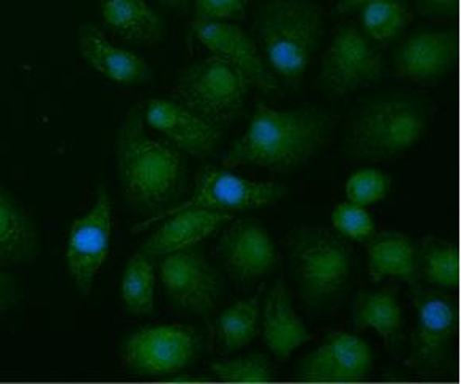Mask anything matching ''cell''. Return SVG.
<instances>
[{
  "label": "cell",
  "mask_w": 461,
  "mask_h": 384,
  "mask_svg": "<svg viewBox=\"0 0 461 384\" xmlns=\"http://www.w3.org/2000/svg\"><path fill=\"white\" fill-rule=\"evenodd\" d=\"M322 10L311 0H259L255 30L269 65L295 90L322 36Z\"/></svg>",
  "instance_id": "3957f363"
},
{
  "label": "cell",
  "mask_w": 461,
  "mask_h": 384,
  "mask_svg": "<svg viewBox=\"0 0 461 384\" xmlns=\"http://www.w3.org/2000/svg\"><path fill=\"white\" fill-rule=\"evenodd\" d=\"M454 39L448 32L418 34L396 51L393 74L415 85L436 84L454 63Z\"/></svg>",
  "instance_id": "e0dca14e"
},
{
  "label": "cell",
  "mask_w": 461,
  "mask_h": 384,
  "mask_svg": "<svg viewBox=\"0 0 461 384\" xmlns=\"http://www.w3.org/2000/svg\"><path fill=\"white\" fill-rule=\"evenodd\" d=\"M168 7L176 8V10H186L187 0H162Z\"/></svg>",
  "instance_id": "d590c367"
},
{
  "label": "cell",
  "mask_w": 461,
  "mask_h": 384,
  "mask_svg": "<svg viewBox=\"0 0 461 384\" xmlns=\"http://www.w3.org/2000/svg\"><path fill=\"white\" fill-rule=\"evenodd\" d=\"M79 49L86 65L117 84H137L148 76V65L141 57L111 44L95 24L80 28Z\"/></svg>",
  "instance_id": "ffe728a7"
},
{
  "label": "cell",
  "mask_w": 461,
  "mask_h": 384,
  "mask_svg": "<svg viewBox=\"0 0 461 384\" xmlns=\"http://www.w3.org/2000/svg\"><path fill=\"white\" fill-rule=\"evenodd\" d=\"M263 287L261 283L255 297L230 306L216 320V338L223 354L249 346L258 335L259 295Z\"/></svg>",
  "instance_id": "d4e9b609"
},
{
  "label": "cell",
  "mask_w": 461,
  "mask_h": 384,
  "mask_svg": "<svg viewBox=\"0 0 461 384\" xmlns=\"http://www.w3.org/2000/svg\"><path fill=\"white\" fill-rule=\"evenodd\" d=\"M216 252L224 268L240 283H250L265 276L277 260L273 239L265 228L250 219L234 221L221 234Z\"/></svg>",
  "instance_id": "2e32d148"
},
{
  "label": "cell",
  "mask_w": 461,
  "mask_h": 384,
  "mask_svg": "<svg viewBox=\"0 0 461 384\" xmlns=\"http://www.w3.org/2000/svg\"><path fill=\"white\" fill-rule=\"evenodd\" d=\"M117 172L127 202L154 210L180 196L186 164L180 149L152 138L141 111L129 109L117 131Z\"/></svg>",
  "instance_id": "7a4b0ae2"
},
{
  "label": "cell",
  "mask_w": 461,
  "mask_h": 384,
  "mask_svg": "<svg viewBox=\"0 0 461 384\" xmlns=\"http://www.w3.org/2000/svg\"><path fill=\"white\" fill-rule=\"evenodd\" d=\"M193 31L202 44L213 55L226 59L244 74L249 85L258 88L263 94H277L281 87L267 63L261 58L257 45L240 26L230 22L197 20L191 22Z\"/></svg>",
  "instance_id": "7c38bea8"
},
{
  "label": "cell",
  "mask_w": 461,
  "mask_h": 384,
  "mask_svg": "<svg viewBox=\"0 0 461 384\" xmlns=\"http://www.w3.org/2000/svg\"><path fill=\"white\" fill-rule=\"evenodd\" d=\"M141 116L170 145L193 157H207L221 138L218 123L175 100H149L144 104Z\"/></svg>",
  "instance_id": "5bb4252c"
},
{
  "label": "cell",
  "mask_w": 461,
  "mask_h": 384,
  "mask_svg": "<svg viewBox=\"0 0 461 384\" xmlns=\"http://www.w3.org/2000/svg\"><path fill=\"white\" fill-rule=\"evenodd\" d=\"M160 279L173 306L187 314L205 316L215 311L223 295L221 279L195 246L166 255L160 263Z\"/></svg>",
  "instance_id": "9c48e42d"
},
{
  "label": "cell",
  "mask_w": 461,
  "mask_h": 384,
  "mask_svg": "<svg viewBox=\"0 0 461 384\" xmlns=\"http://www.w3.org/2000/svg\"><path fill=\"white\" fill-rule=\"evenodd\" d=\"M104 26L127 44L151 47L162 40V22L146 0H98Z\"/></svg>",
  "instance_id": "44dd1931"
},
{
  "label": "cell",
  "mask_w": 461,
  "mask_h": 384,
  "mask_svg": "<svg viewBox=\"0 0 461 384\" xmlns=\"http://www.w3.org/2000/svg\"><path fill=\"white\" fill-rule=\"evenodd\" d=\"M287 189L279 183L249 182L223 168L207 167L195 176L194 194L172 210L160 213L156 219L168 218L186 209H209L218 211L252 210L279 202Z\"/></svg>",
  "instance_id": "30bf717a"
},
{
  "label": "cell",
  "mask_w": 461,
  "mask_h": 384,
  "mask_svg": "<svg viewBox=\"0 0 461 384\" xmlns=\"http://www.w3.org/2000/svg\"><path fill=\"white\" fill-rule=\"evenodd\" d=\"M249 82L238 67L212 55L186 67L173 85L175 102L212 122H230L244 108Z\"/></svg>",
  "instance_id": "8992f818"
},
{
  "label": "cell",
  "mask_w": 461,
  "mask_h": 384,
  "mask_svg": "<svg viewBox=\"0 0 461 384\" xmlns=\"http://www.w3.org/2000/svg\"><path fill=\"white\" fill-rule=\"evenodd\" d=\"M39 250L36 226L22 205L0 189V269L34 262Z\"/></svg>",
  "instance_id": "7402d4cb"
},
{
  "label": "cell",
  "mask_w": 461,
  "mask_h": 384,
  "mask_svg": "<svg viewBox=\"0 0 461 384\" xmlns=\"http://www.w3.org/2000/svg\"><path fill=\"white\" fill-rule=\"evenodd\" d=\"M417 326L411 334V367L434 369L446 359L455 328L454 305L439 291L415 287Z\"/></svg>",
  "instance_id": "9a60e30c"
},
{
  "label": "cell",
  "mask_w": 461,
  "mask_h": 384,
  "mask_svg": "<svg viewBox=\"0 0 461 384\" xmlns=\"http://www.w3.org/2000/svg\"><path fill=\"white\" fill-rule=\"evenodd\" d=\"M156 274L152 258L143 252L131 255L122 276V303L127 312L148 317L154 312Z\"/></svg>",
  "instance_id": "484cf974"
},
{
  "label": "cell",
  "mask_w": 461,
  "mask_h": 384,
  "mask_svg": "<svg viewBox=\"0 0 461 384\" xmlns=\"http://www.w3.org/2000/svg\"><path fill=\"white\" fill-rule=\"evenodd\" d=\"M428 112L407 100L376 103L354 117L345 135V154L356 162L399 159L421 141Z\"/></svg>",
  "instance_id": "277c9868"
},
{
  "label": "cell",
  "mask_w": 461,
  "mask_h": 384,
  "mask_svg": "<svg viewBox=\"0 0 461 384\" xmlns=\"http://www.w3.org/2000/svg\"><path fill=\"white\" fill-rule=\"evenodd\" d=\"M374 355L366 341L345 332H335L304 357L300 378L311 383H353L370 375Z\"/></svg>",
  "instance_id": "4fadbf2b"
},
{
  "label": "cell",
  "mask_w": 461,
  "mask_h": 384,
  "mask_svg": "<svg viewBox=\"0 0 461 384\" xmlns=\"http://www.w3.org/2000/svg\"><path fill=\"white\" fill-rule=\"evenodd\" d=\"M210 371L218 380L230 383H267L273 380L276 367L267 355L253 354L213 363Z\"/></svg>",
  "instance_id": "f1b7e54d"
},
{
  "label": "cell",
  "mask_w": 461,
  "mask_h": 384,
  "mask_svg": "<svg viewBox=\"0 0 461 384\" xmlns=\"http://www.w3.org/2000/svg\"><path fill=\"white\" fill-rule=\"evenodd\" d=\"M411 20V8L403 0H372L362 7L364 30L378 42L401 36Z\"/></svg>",
  "instance_id": "4316f807"
},
{
  "label": "cell",
  "mask_w": 461,
  "mask_h": 384,
  "mask_svg": "<svg viewBox=\"0 0 461 384\" xmlns=\"http://www.w3.org/2000/svg\"><path fill=\"white\" fill-rule=\"evenodd\" d=\"M421 13L432 18H446L454 10L455 0H413Z\"/></svg>",
  "instance_id": "836d02e7"
},
{
  "label": "cell",
  "mask_w": 461,
  "mask_h": 384,
  "mask_svg": "<svg viewBox=\"0 0 461 384\" xmlns=\"http://www.w3.org/2000/svg\"><path fill=\"white\" fill-rule=\"evenodd\" d=\"M199 349V336L191 326H148L130 335L121 348L125 367L140 375L166 377L180 373L193 362Z\"/></svg>",
  "instance_id": "ba28073f"
},
{
  "label": "cell",
  "mask_w": 461,
  "mask_h": 384,
  "mask_svg": "<svg viewBox=\"0 0 461 384\" xmlns=\"http://www.w3.org/2000/svg\"><path fill=\"white\" fill-rule=\"evenodd\" d=\"M111 215L113 203L108 192L101 189L92 210L72 223L66 244V264L72 281L84 295L92 291L95 277L108 258Z\"/></svg>",
  "instance_id": "8fae6325"
},
{
  "label": "cell",
  "mask_w": 461,
  "mask_h": 384,
  "mask_svg": "<svg viewBox=\"0 0 461 384\" xmlns=\"http://www.w3.org/2000/svg\"><path fill=\"white\" fill-rule=\"evenodd\" d=\"M331 129L333 122L324 111H279L259 102L249 129L228 149L223 164L267 170L302 167L324 151Z\"/></svg>",
  "instance_id": "6da1fadb"
},
{
  "label": "cell",
  "mask_w": 461,
  "mask_h": 384,
  "mask_svg": "<svg viewBox=\"0 0 461 384\" xmlns=\"http://www.w3.org/2000/svg\"><path fill=\"white\" fill-rule=\"evenodd\" d=\"M368 2H372V0H339L337 12L341 13V15H346V13H351V12L357 10V8L364 7Z\"/></svg>",
  "instance_id": "e575fe53"
},
{
  "label": "cell",
  "mask_w": 461,
  "mask_h": 384,
  "mask_svg": "<svg viewBox=\"0 0 461 384\" xmlns=\"http://www.w3.org/2000/svg\"><path fill=\"white\" fill-rule=\"evenodd\" d=\"M418 269L423 271L426 281L442 289H450L456 277V258L450 244L436 237L421 240V254Z\"/></svg>",
  "instance_id": "83f0119b"
},
{
  "label": "cell",
  "mask_w": 461,
  "mask_h": 384,
  "mask_svg": "<svg viewBox=\"0 0 461 384\" xmlns=\"http://www.w3.org/2000/svg\"><path fill=\"white\" fill-rule=\"evenodd\" d=\"M367 242L368 268L374 281L396 277L415 283L418 276L417 250L401 232H378Z\"/></svg>",
  "instance_id": "603a6c76"
},
{
  "label": "cell",
  "mask_w": 461,
  "mask_h": 384,
  "mask_svg": "<svg viewBox=\"0 0 461 384\" xmlns=\"http://www.w3.org/2000/svg\"><path fill=\"white\" fill-rule=\"evenodd\" d=\"M380 53L357 24H341L321 59V85L333 100H341L382 79Z\"/></svg>",
  "instance_id": "52a82bcc"
},
{
  "label": "cell",
  "mask_w": 461,
  "mask_h": 384,
  "mask_svg": "<svg viewBox=\"0 0 461 384\" xmlns=\"http://www.w3.org/2000/svg\"><path fill=\"white\" fill-rule=\"evenodd\" d=\"M356 328H374L389 348H396L402 338V311L393 291L360 293L354 299Z\"/></svg>",
  "instance_id": "cb8c5ba5"
},
{
  "label": "cell",
  "mask_w": 461,
  "mask_h": 384,
  "mask_svg": "<svg viewBox=\"0 0 461 384\" xmlns=\"http://www.w3.org/2000/svg\"><path fill=\"white\" fill-rule=\"evenodd\" d=\"M391 180L388 174L375 168H366L354 174L346 183V196L349 202L370 205L388 196Z\"/></svg>",
  "instance_id": "f546056e"
},
{
  "label": "cell",
  "mask_w": 461,
  "mask_h": 384,
  "mask_svg": "<svg viewBox=\"0 0 461 384\" xmlns=\"http://www.w3.org/2000/svg\"><path fill=\"white\" fill-rule=\"evenodd\" d=\"M287 248L298 289L308 305L329 303L349 282L351 255L329 229L296 228L288 236Z\"/></svg>",
  "instance_id": "5b68a950"
},
{
  "label": "cell",
  "mask_w": 461,
  "mask_h": 384,
  "mask_svg": "<svg viewBox=\"0 0 461 384\" xmlns=\"http://www.w3.org/2000/svg\"><path fill=\"white\" fill-rule=\"evenodd\" d=\"M20 289L14 277L7 269H0V317L12 311L18 305Z\"/></svg>",
  "instance_id": "d6a6232c"
},
{
  "label": "cell",
  "mask_w": 461,
  "mask_h": 384,
  "mask_svg": "<svg viewBox=\"0 0 461 384\" xmlns=\"http://www.w3.org/2000/svg\"><path fill=\"white\" fill-rule=\"evenodd\" d=\"M230 211L186 209L168 217L166 223L144 242L143 254L149 258L166 256L187 246H194L212 232L232 221Z\"/></svg>",
  "instance_id": "ac0fdd59"
},
{
  "label": "cell",
  "mask_w": 461,
  "mask_h": 384,
  "mask_svg": "<svg viewBox=\"0 0 461 384\" xmlns=\"http://www.w3.org/2000/svg\"><path fill=\"white\" fill-rule=\"evenodd\" d=\"M249 0H195L197 20L234 22L244 18Z\"/></svg>",
  "instance_id": "1f68e13d"
},
{
  "label": "cell",
  "mask_w": 461,
  "mask_h": 384,
  "mask_svg": "<svg viewBox=\"0 0 461 384\" xmlns=\"http://www.w3.org/2000/svg\"><path fill=\"white\" fill-rule=\"evenodd\" d=\"M331 221L335 229L349 239L366 242L375 234L374 219L357 203H337L331 213Z\"/></svg>",
  "instance_id": "4dcf8cb0"
},
{
  "label": "cell",
  "mask_w": 461,
  "mask_h": 384,
  "mask_svg": "<svg viewBox=\"0 0 461 384\" xmlns=\"http://www.w3.org/2000/svg\"><path fill=\"white\" fill-rule=\"evenodd\" d=\"M263 338L277 361H287L295 349L311 340L310 330L298 317L287 285L279 279L263 308Z\"/></svg>",
  "instance_id": "d6986e66"
}]
</instances>
